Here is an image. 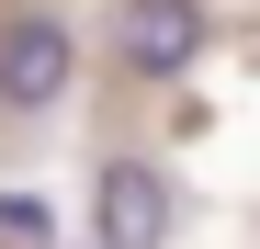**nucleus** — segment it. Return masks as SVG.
<instances>
[{"instance_id": "4", "label": "nucleus", "mask_w": 260, "mask_h": 249, "mask_svg": "<svg viewBox=\"0 0 260 249\" xmlns=\"http://www.w3.org/2000/svg\"><path fill=\"white\" fill-rule=\"evenodd\" d=\"M0 249H57V204L46 193H0Z\"/></svg>"}, {"instance_id": "2", "label": "nucleus", "mask_w": 260, "mask_h": 249, "mask_svg": "<svg viewBox=\"0 0 260 249\" xmlns=\"http://www.w3.org/2000/svg\"><path fill=\"white\" fill-rule=\"evenodd\" d=\"M215 46V12L204 0H113V34H102V57L124 91H170V79H192Z\"/></svg>"}, {"instance_id": "3", "label": "nucleus", "mask_w": 260, "mask_h": 249, "mask_svg": "<svg viewBox=\"0 0 260 249\" xmlns=\"http://www.w3.org/2000/svg\"><path fill=\"white\" fill-rule=\"evenodd\" d=\"M181 227V193H170L158 159H102L91 181V249H170Z\"/></svg>"}, {"instance_id": "1", "label": "nucleus", "mask_w": 260, "mask_h": 249, "mask_svg": "<svg viewBox=\"0 0 260 249\" xmlns=\"http://www.w3.org/2000/svg\"><path fill=\"white\" fill-rule=\"evenodd\" d=\"M68 91H79V23L57 0H12V12H0V113L46 124Z\"/></svg>"}]
</instances>
